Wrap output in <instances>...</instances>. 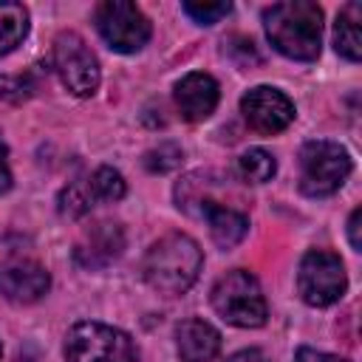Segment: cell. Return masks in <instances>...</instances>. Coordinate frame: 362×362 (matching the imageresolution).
I'll return each instance as SVG.
<instances>
[{"label":"cell","instance_id":"1","mask_svg":"<svg viewBox=\"0 0 362 362\" xmlns=\"http://www.w3.org/2000/svg\"><path fill=\"white\" fill-rule=\"evenodd\" d=\"M263 28L269 42L288 59L311 62L320 57L322 42V8L311 0L272 3L263 11Z\"/></svg>","mask_w":362,"mask_h":362},{"label":"cell","instance_id":"2","mask_svg":"<svg viewBox=\"0 0 362 362\" xmlns=\"http://www.w3.org/2000/svg\"><path fill=\"white\" fill-rule=\"evenodd\" d=\"M201 266H204V255L198 243L189 235L170 232L147 249L141 272L150 288L161 294H184L198 280Z\"/></svg>","mask_w":362,"mask_h":362},{"label":"cell","instance_id":"3","mask_svg":"<svg viewBox=\"0 0 362 362\" xmlns=\"http://www.w3.org/2000/svg\"><path fill=\"white\" fill-rule=\"evenodd\" d=\"M212 308L238 328H260L266 322L269 305L257 277L246 269H232L212 286Z\"/></svg>","mask_w":362,"mask_h":362},{"label":"cell","instance_id":"4","mask_svg":"<svg viewBox=\"0 0 362 362\" xmlns=\"http://www.w3.org/2000/svg\"><path fill=\"white\" fill-rule=\"evenodd\" d=\"M351 153L337 141H305L300 150V189L308 198H325L337 192L351 175Z\"/></svg>","mask_w":362,"mask_h":362},{"label":"cell","instance_id":"5","mask_svg":"<svg viewBox=\"0 0 362 362\" xmlns=\"http://www.w3.org/2000/svg\"><path fill=\"white\" fill-rule=\"evenodd\" d=\"M65 362H139V351L122 328L76 322L65 334Z\"/></svg>","mask_w":362,"mask_h":362},{"label":"cell","instance_id":"6","mask_svg":"<svg viewBox=\"0 0 362 362\" xmlns=\"http://www.w3.org/2000/svg\"><path fill=\"white\" fill-rule=\"evenodd\" d=\"M51 62L59 82L74 96H93L102 79L99 59L76 31H59L51 48Z\"/></svg>","mask_w":362,"mask_h":362},{"label":"cell","instance_id":"7","mask_svg":"<svg viewBox=\"0 0 362 362\" xmlns=\"http://www.w3.org/2000/svg\"><path fill=\"white\" fill-rule=\"evenodd\" d=\"M93 20L96 28L102 34V40L119 51V54H136L147 45L150 40V20L144 17V11L127 0H105L93 8Z\"/></svg>","mask_w":362,"mask_h":362},{"label":"cell","instance_id":"8","mask_svg":"<svg viewBox=\"0 0 362 362\" xmlns=\"http://www.w3.org/2000/svg\"><path fill=\"white\" fill-rule=\"evenodd\" d=\"M348 288L345 266L334 252L311 249L297 269V291L308 305H334Z\"/></svg>","mask_w":362,"mask_h":362},{"label":"cell","instance_id":"9","mask_svg":"<svg viewBox=\"0 0 362 362\" xmlns=\"http://www.w3.org/2000/svg\"><path fill=\"white\" fill-rule=\"evenodd\" d=\"M240 113H243L246 124L255 133L272 136V133L286 130L294 122V102L283 90H277V88L257 85V88H252V90L243 93Z\"/></svg>","mask_w":362,"mask_h":362},{"label":"cell","instance_id":"10","mask_svg":"<svg viewBox=\"0 0 362 362\" xmlns=\"http://www.w3.org/2000/svg\"><path fill=\"white\" fill-rule=\"evenodd\" d=\"M51 277L37 260H8L0 266V294L11 303L28 305L48 294Z\"/></svg>","mask_w":362,"mask_h":362},{"label":"cell","instance_id":"11","mask_svg":"<svg viewBox=\"0 0 362 362\" xmlns=\"http://www.w3.org/2000/svg\"><path fill=\"white\" fill-rule=\"evenodd\" d=\"M124 249V232L119 223L113 221H99L93 223L74 249V260L82 269H102L107 263H113Z\"/></svg>","mask_w":362,"mask_h":362},{"label":"cell","instance_id":"12","mask_svg":"<svg viewBox=\"0 0 362 362\" xmlns=\"http://www.w3.org/2000/svg\"><path fill=\"white\" fill-rule=\"evenodd\" d=\"M218 96H221L218 82L204 71H192L175 85V105L187 122L209 119L212 110L218 107Z\"/></svg>","mask_w":362,"mask_h":362},{"label":"cell","instance_id":"13","mask_svg":"<svg viewBox=\"0 0 362 362\" xmlns=\"http://www.w3.org/2000/svg\"><path fill=\"white\" fill-rule=\"evenodd\" d=\"M175 348L181 362H212L221 351V334L206 320H184L175 328Z\"/></svg>","mask_w":362,"mask_h":362},{"label":"cell","instance_id":"14","mask_svg":"<svg viewBox=\"0 0 362 362\" xmlns=\"http://www.w3.org/2000/svg\"><path fill=\"white\" fill-rule=\"evenodd\" d=\"M201 218H206L209 235L221 249L238 246L249 232V215L232 204H212L201 212Z\"/></svg>","mask_w":362,"mask_h":362},{"label":"cell","instance_id":"15","mask_svg":"<svg viewBox=\"0 0 362 362\" xmlns=\"http://www.w3.org/2000/svg\"><path fill=\"white\" fill-rule=\"evenodd\" d=\"M334 48H337V54H342L351 62H356L362 57V6L359 3H348L337 14Z\"/></svg>","mask_w":362,"mask_h":362},{"label":"cell","instance_id":"16","mask_svg":"<svg viewBox=\"0 0 362 362\" xmlns=\"http://www.w3.org/2000/svg\"><path fill=\"white\" fill-rule=\"evenodd\" d=\"M28 34V11L20 3H0V57L14 51Z\"/></svg>","mask_w":362,"mask_h":362},{"label":"cell","instance_id":"17","mask_svg":"<svg viewBox=\"0 0 362 362\" xmlns=\"http://www.w3.org/2000/svg\"><path fill=\"white\" fill-rule=\"evenodd\" d=\"M238 170H240V178L246 184H266L277 173V161H274V156L269 150L252 147L238 158Z\"/></svg>","mask_w":362,"mask_h":362},{"label":"cell","instance_id":"18","mask_svg":"<svg viewBox=\"0 0 362 362\" xmlns=\"http://www.w3.org/2000/svg\"><path fill=\"white\" fill-rule=\"evenodd\" d=\"M88 189H90V195L99 198V201H119V198H124V192H127L122 173L113 170V167H99V170H93V175L88 178Z\"/></svg>","mask_w":362,"mask_h":362},{"label":"cell","instance_id":"19","mask_svg":"<svg viewBox=\"0 0 362 362\" xmlns=\"http://www.w3.org/2000/svg\"><path fill=\"white\" fill-rule=\"evenodd\" d=\"M90 189H88V181L85 184H68L62 192H59V212L65 218H79L90 209Z\"/></svg>","mask_w":362,"mask_h":362},{"label":"cell","instance_id":"20","mask_svg":"<svg viewBox=\"0 0 362 362\" xmlns=\"http://www.w3.org/2000/svg\"><path fill=\"white\" fill-rule=\"evenodd\" d=\"M178 164H181V147L178 144L164 141V144H158V147L144 153V167L150 173H167V170H173Z\"/></svg>","mask_w":362,"mask_h":362},{"label":"cell","instance_id":"21","mask_svg":"<svg viewBox=\"0 0 362 362\" xmlns=\"http://www.w3.org/2000/svg\"><path fill=\"white\" fill-rule=\"evenodd\" d=\"M184 11L198 25H212V23H218L221 17H226L232 11V3H192V0H187L184 3Z\"/></svg>","mask_w":362,"mask_h":362},{"label":"cell","instance_id":"22","mask_svg":"<svg viewBox=\"0 0 362 362\" xmlns=\"http://www.w3.org/2000/svg\"><path fill=\"white\" fill-rule=\"evenodd\" d=\"M34 93V82L28 76H0V96L11 102H23Z\"/></svg>","mask_w":362,"mask_h":362},{"label":"cell","instance_id":"23","mask_svg":"<svg viewBox=\"0 0 362 362\" xmlns=\"http://www.w3.org/2000/svg\"><path fill=\"white\" fill-rule=\"evenodd\" d=\"M294 362H351V359L337 356V354H325V351H314V348H297Z\"/></svg>","mask_w":362,"mask_h":362},{"label":"cell","instance_id":"24","mask_svg":"<svg viewBox=\"0 0 362 362\" xmlns=\"http://www.w3.org/2000/svg\"><path fill=\"white\" fill-rule=\"evenodd\" d=\"M11 189V167H8V147L0 133V195Z\"/></svg>","mask_w":362,"mask_h":362},{"label":"cell","instance_id":"25","mask_svg":"<svg viewBox=\"0 0 362 362\" xmlns=\"http://www.w3.org/2000/svg\"><path fill=\"white\" fill-rule=\"evenodd\" d=\"M359 218H362V209L356 206V209L351 212V218H348V238H351L354 252H359V249H362V240H359Z\"/></svg>","mask_w":362,"mask_h":362},{"label":"cell","instance_id":"26","mask_svg":"<svg viewBox=\"0 0 362 362\" xmlns=\"http://www.w3.org/2000/svg\"><path fill=\"white\" fill-rule=\"evenodd\" d=\"M226 362H269V359H266V354L260 348H243V351L232 354Z\"/></svg>","mask_w":362,"mask_h":362},{"label":"cell","instance_id":"27","mask_svg":"<svg viewBox=\"0 0 362 362\" xmlns=\"http://www.w3.org/2000/svg\"><path fill=\"white\" fill-rule=\"evenodd\" d=\"M0 359H3V351H0Z\"/></svg>","mask_w":362,"mask_h":362}]
</instances>
